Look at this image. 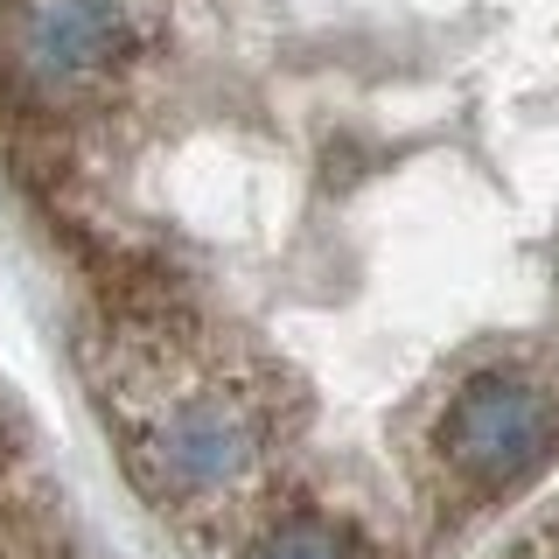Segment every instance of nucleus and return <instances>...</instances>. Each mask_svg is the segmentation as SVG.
I'll use <instances>...</instances> for the list:
<instances>
[{"label": "nucleus", "instance_id": "obj_1", "mask_svg": "<svg viewBox=\"0 0 559 559\" xmlns=\"http://www.w3.org/2000/svg\"><path fill=\"white\" fill-rule=\"evenodd\" d=\"M127 468L162 511H203L238 497L273 454V419L259 392L231 378H197L162 392L127 427Z\"/></svg>", "mask_w": 559, "mask_h": 559}, {"label": "nucleus", "instance_id": "obj_2", "mask_svg": "<svg viewBox=\"0 0 559 559\" xmlns=\"http://www.w3.org/2000/svg\"><path fill=\"white\" fill-rule=\"evenodd\" d=\"M433 462L468 497H511L559 462V392L524 364L468 371L433 413Z\"/></svg>", "mask_w": 559, "mask_h": 559}, {"label": "nucleus", "instance_id": "obj_3", "mask_svg": "<svg viewBox=\"0 0 559 559\" xmlns=\"http://www.w3.org/2000/svg\"><path fill=\"white\" fill-rule=\"evenodd\" d=\"M133 57V0H0V78L43 112L112 92Z\"/></svg>", "mask_w": 559, "mask_h": 559}, {"label": "nucleus", "instance_id": "obj_4", "mask_svg": "<svg viewBox=\"0 0 559 559\" xmlns=\"http://www.w3.org/2000/svg\"><path fill=\"white\" fill-rule=\"evenodd\" d=\"M238 559H371V538H364L349 518H336V511L294 503V511L259 524Z\"/></svg>", "mask_w": 559, "mask_h": 559}, {"label": "nucleus", "instance_id": "obj_5", "mask_svg": "<svg viewBox=\"0 0 559 559\" xmlns=\"http://www.w3.org/2000/svg\"><path fill=\"white\" fill-rule=\"evenodd\" d=\"M8 462H14V427L0 419V468H8Z\"/></svg>", "mask_w": 559, "mask_h": 559}]
</instances>
